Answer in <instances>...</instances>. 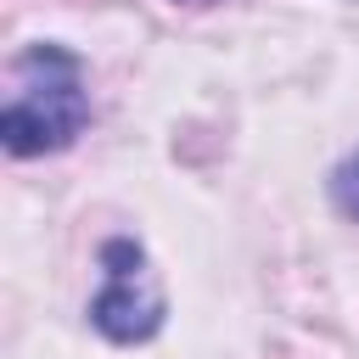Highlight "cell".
I'll return each mask as SVG.
<instances>
[{
    "instance_id": "cell-1",
    "label": "cell",
    "mask_w": 359,
    "mask_h": 359,
    "mask_svg": "<svg viewBox=\"0 0 359 359\" xmlns=\"http://www.w3.org/2000/svg\"><path fill=\"white\" fill-rule=\"evenodd\" d=\"M90 123V84H84V62L45 39L28 45L17 56V90L0 112V140L11 157H50L67 151Z\"/></svg>"
},
{
    "instance_id": "cell-2",
    "label": "cell",
    "mask_w": 359,
    "mask_h": 359,
    "mask_svg": "<svg viewBox=\"0 0 359 359\" xmlns=\"http://www.w3.org/2000/svg\"><path fill=\"white\" fill-rule=\"evenodd\" d=\"M101 292L90 297V325L118 342V348H135V342H151L163 331V286L151 280V264H146V247L135 236H112L101 241Z\"/></svg>"
},
{
    "instance_id": "cell-3",
    "label": "cell",
    "mask_w": 359,
    "mask_h": 359,
    "mask_svg": "<svg viewBox=\"0 0 359 359\" xmlns=\"http://www.w3.org/2000/svg\"><path fill=\"white\" fill-rule=\"evenodd\" d=\"M331 202H337L348 219H359V151H348V157L337 163V174H331Z\"/></svg>"
},
{
    "instance_id": "cell-4",
    "label": "cell",
    "mask_w": 359,
    "mask_h": 359,
    "mask_svg": "<svg viewBox=\"0 0 359 359\" xmlns=\"http://www.w3.org/2000/svg\"><path fill=\"white\" fill-rule=\"evenodd\" d=\"M174 6H213V0H174Z\"/></svg>"
}]
</instances>
